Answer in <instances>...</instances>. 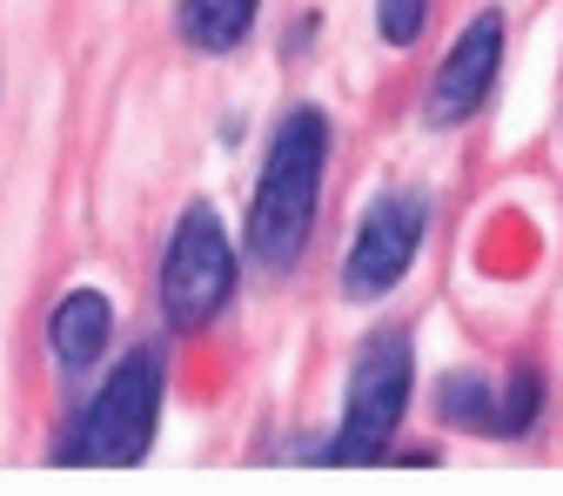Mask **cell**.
Segmentation results:
<instances>
[{
    "label": "cell",
    "mask_w": 563,
    "mask_h": 496,
    "mask_svg": "<svg viewBox=\"0 0 563 496\" xmlns=\"http://www.w3.org/2000/svg\"><path fill=\"white\" fill-rule=\"evenodd\" d=\"M255 8H262V0H175V27L201 54H229V47L249 41Z\"/></svg>",
    "instance_id": "obj_8"
},
{
    "label": "cell",
    "mask_w": 563,
    "mask_h": 496,
    "mask_svg": "<svg viewBox=\"0 0 563 496\" xmlns=\"http://www.w3.org/2000/svg\"><path fill=\"white\" fill-rule=\"evenodd\" d=\"M497 67H504V14L497 8H483L476 21H463V34L450 41L443 67H437V81L430 95H422V121L430 128H463L489 88H497Z\"/></svg>",
    "instance_id": "obj_6"
},
{
    "label": "cell",
    "mask_w": 563,
    "mask_h": 496,
    "mask_svg": "<svg viewBox=\"0 0 563 496\" xmlns=\"http://www.w3.org/2000/svg\"><path fill=\"white\" fill-rule=\"evenodd\" d=\"M443 416L456 422H476V430H489L497 422V409H489V383L483 376H450V389H443Z\"/></svg>",
    "instance_id": "obj_11"
},
{
    "label": "cell",
    "mask_w": 563,
    "mask_h": 496,
    "mask_svg": "<svg viewBox=\"0 0 563 496\" xmlns=\"http://www.w3.org/2000/svg\"><path fill=\"white\" fill-rule=\"evenodd\" d=\"M430 27V0H376V34L389 47H416Z\"/></svg>",
    "instance_id": "obj_9"
},
{
    "label": "cell",
    "mask_w": 563,
    "mask_h": 496,
    "mask_svg": "<svg viewBox=\"0 0 563 496\" xmlns=\"http://www.w3.org/2000/svg\"><path fill=\"white\" fill-rule=\"evenodd\" d=\"M229 296H235L229 229L216 222L208 201H195V208H181V222L168 235V255H162V316H168V329L195 335L229 309Z\"/></svg>",
    "instance_id": "obj_4"
},
{
    "label": "cell",
    "mask_w": 563,
    "mask_h": 496,
    "mask_svg": "<svg viewBox=\"0 0 563 496\" xmlns=\"http://www.w3.org/2000/svg\"><path fill=\"white\" fill-rule=\"evenodd\" d=\"M322 168H329V121L322 108H296L282 114V128L268 134V155L249 195V262L262 275L296 268L322 208Z\"/></svg>",
    "instance_id": "obj_1"
},
{
    "label": "cell",
    "mask_w": 563,
    "mask_h": 496,
    "mask_svg": "<svg viewBox=\"0 0 563 496\" xmlns=\"http://www.w3.org/2000/svg\"><path fill=\"white\" fill-rule=\"evenodd\" d=\"M162 396H168L162 349H128L114 363V376L95 389L88 416L75 422V443L60 450V463H88V470L141 463L148 443H155V430H162Z\"/></svg>",
    "instance_id": "obj_2"
},
{
    "label": "cell",
    "mask_w": 563,
    "mask_h": 496,
    "mask_svg": "<svg viewBox=\"0 0 563 496\" xmlns=\"http://www.w3.org/2000/svg\"><path fill=\"white\" fill-rule=\"evenodd\" d=\"M422 235H430V195L422 188H383L363 208L356 242L342 255V296L349 302H383L409 275V262L422 255Z\"/></svg>",
    "instance_id": "obj_5"
},
{
    "label": "cell",
    "mask_w": 563,
    "mask_h": 496,
    "mask_svg": "<svg viewBox=\"0 0 563 496\" xmlns=\"http://www.w3.org/2000/svg\"><path fill=\"white\" fill-rule=\"evenodd\" d=\"M114 342V302L101 289H67L47 316V349L67 376H88Z\"/></svg>",
    "instance_id": "obj_7"
},
{
    "label": "cell",
    "mask_w": 563,
    "mask_h": 496,
    "mask_svg": "<svg viewBox=\"0 0 563 496\" xmlns=\"http://www.w3.org/2000/svg\"><path fill=\"white\" fill-rule=\"evenodd\" d=\"M537 403H543L537 376H530V370H523V376H510V383H504V403H497V422H489V430H504V437H523L530 422H537Z\"/></svg>",
    "instance_id": "obj_10"
},
{
    "label": "cell",
    "mask_w": 563,
    "mask_h": 496,
    "mask_svg": "<svg viewBox=\"0 0 563 496\" xmlns=\"http://www.w3.org/2000/svg\"><path fill=\"white\" fill-rule=\"evenodd\" d=\"M409 383H416V342H409V329H376L356 349V363H349L342 422H335V443L322 456L329 463H383L389 437L402 430Z\"/></svg>",
    "instance_id": "obj_3"
}]
</instances>
